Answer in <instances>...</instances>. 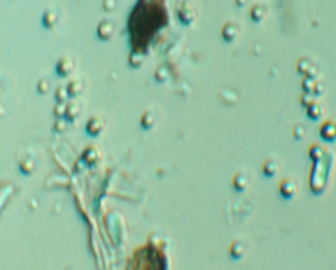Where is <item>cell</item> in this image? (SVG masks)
Wrapping results in <instances>:
<instances>
[{
    "mask_svg": "<svg viewBox=\"0 0 336 270\" xmlns=\"http://www.w3.org/2000/svg\"><path fill=\"white\" fill-rule=\"evenodd\" d=\"M129 270H164V262L157 252L147 249L134 257Z\"/></svg>",
    "mask_w": 336,
    "mask_h": 270,
    "instance_id": "6da1fadb",
    "label": "cell"
},
{
    "mask_svg": "<svg viewBox=\"0 0 336 270\" xmlns=\"http://www.w3.org/2000/svg\"><path fill=\"white\" fill-rule=\"evenodd\" d=\"M319 136L321 139L332 142L336 140V123L333 121H326L321 124L319 127Z\"/></svg>",
    "mask_w": 336,
    "mask_h": 270,
    "instance_id": "7a4b0ae2",
    "label": "cell"
},
{
    "mask_svg": "<svg viewBox=\"0 0 336 270\" xmlns=\"http://www.w3.org/2000/svg\"><path fill=\"white\" fill-rule=\"evenodd\" d=\"M279 191L283 198H291L297 191V184L292 179H284L279 183Z\"/></svg>",
    "mask_w": 336,
    "mask_h": 270,
    "instance_id": "3957f363",
    "label": "cell"
},
{
    "mask_svg": "<svg viewBox=\"0 0 336 270\" xmlns=\"http://www.w3.org/2000/svg\"><path fill=\"white\" fill-rule=\"evenodd\" d=\"M238 34H239V29L233 23H227L225 26L223 27L222 36L224 37V40H226L227 42L234 41L235 38L237 37Z\"/></svg>",
    "mask_w": 336,
    "mask_h": 270,
    "instance_id": "277c9868",
    "label": "cell"
},
{
    "mask_svg": "<svg viewBox=\"0 0 336 270\" xmlns=\"http://www.w3.org/2000/svg\"><path fill=\"white\" fill-rule=\"evenodd\" d=\"M324 112V108L323 107L318 104V102H313L310 106L307 107V114H308V117L313 120V121H317L318 120L321 115L323 114Z\"/></svg>",
    "mask_w": 336,
    "mask_h": 270,
    "instance_id": "5b68a950",
    "label": "cell"
},
{
    "mask_svg": "<svg viewBox=\"0 0 336 270\" xmlns=\"http://www.w3.org/2000/svg\"><path fill=\"white\" fill-rule=\"evenodd\" d=\"M266 15V9L264 5H254L251 9H250V18L254 21V22H259L263 20Z\"/></svg>",
    "mask_w": 336,
    "mask_h": 270,
    "instance_id": "8992f818",
    "label": "cell"
},
{
    "mask_svg": "<svg viewBox=\"0 0 336 270\" xmlns=\"http://www.w3.org/2000/svg\"><path fill=\"white\" fill-rule=\"evenodd\" d=\"M324 155V149L319 144H313L309 148V156L314 161L317 162L318 160L321 159Z\"/></svg>",
    "mask_w": 336,
    "mask_h": 270,
    "instance_id": "52a82bcc",
    "label": "cell"
},
{
    "mask_svg": "<svg viewBox=\"0 0 336 270\" xmlns=\"http://www.w3.org/2000/svg\"><path fill=\"white\" fill-rule=\"evenodd\" d=\"M277 171H278V164L273 160H266L263 165V172L268 178L275 176Z\"/></svg>",
    "mask_w": 336,
    "mask_h": 270,
    "instance_id": "ba28073f",
    "label": "cell"
},
{
    "mask_svg": "<svg viewBox=\"0 0 336 270\" xmlns=\"http://www.w3.org/2000/svg\"><path fill=\"white\" fill-rule=\"evenodd\" d=\"M312 66H313V63L310 60V58L302 57V58L299 59L297 62V71L300 74L306 75Z\"/></svg>",
    "mask_w": 336,
    "mask_h": 270,
    "instance_id": "9c48e42d",
    "label": "cell"
},
{
    "mask_svg": "<svg viewBox=\"0 0 336 270\" xmlns=\"http://www.w3.org/2000/svg\"><path fill=\"white\" fill-rule=\"evenodd\" d=\"M248 180L247 176L242 173H238L233 179L234 186L238 190H244L248 186Z\"/></svg>",
    "mask_w": 336,
    "mask_h": 270,
    "instance_id": "30bf717a",
    "label": "cell"
},
{
    "mask_svg": "<svg viewBox=\"0 0 336 270\" xmlns=\"http://www.w3.org/2000/svg\"><path fill=\"white\" fill-rule=\"evenodd\" d=\"M316 80L314 78H311V77H305V78L303 79L302 81V88L303 90L305 91V93H308V94H311L314 92V89L316 87Z\"/></svg>",
    "mask_w": 336,
    "mask_h": 270,
    "instance_id": "8fae6325",
    "label": "cell"
},
{
    "mask_svg": "<svg viewBox=\"0 0 336 270\" xmlns=\"http://www.w3.org/2000/svg\"><path fill=\"white\" fill-rule=\"evenodd\" d=\"M292 133H293V136L295 139L300 140V139L304 138L306 135V127L303 125L298 124L296 126H294Z\"/></svg>",
    "mask_w": 336,
    "mask_h": 270,
    "instance_id": "7c38bea8",
    "label": "cell"
},
{
    "mask_svg": "<svg viewBox=\"0 0 336 270\" xmlns=\"http://www.w3.org/2000/svg\"><path fill=\"white\" fill-rule=\"evenodd\" d=\"M300 102H301V104H302L303 106H305V107L307 108V107L310 106L314 101H313V99H312V97H311L310 94L304 93V94L301 96V98H300Z\"/></svg>",
    "mask_w": 336,
    "mask_h": 270,
    "instance_id": "4fadbf2b",
    "label": "cell"
},
{
    "mask_svg": "<svg viewBox=\"0 0 336 270\" xmlns=\"http://www.w3.org/2000/svg\"><path fill=\"white\" fill-rule=\"evenodd\" d=\"M315 95L317 96H319V95H322L324 93V86L322 85V83L320 82H317L316 84V87L314 89V92H313Z\"/></svg>",
    "mask_w": 336,
    "mask_h": 270,
    "instance_id": "5bb4252c",
    "label": "cell"
},
{
    "mask_svg": "<svg viewBox=\"0 0 336 270\" xmlns=\"http://www.w3.org/2000/svg\"><path fill=\"white\" fill-rule=\"evenodd\" d=\"M318 68L316 67V66H312L310 69H309V71L307 72V74H306V76L307 77H311V78H316V77H317V75H318Z\"/></svg>",
    "mask_w": 336,
    "mask_h": 270,
    "instance_id": "9a60e30c",
    "label": "cell"
}]
</instances>
